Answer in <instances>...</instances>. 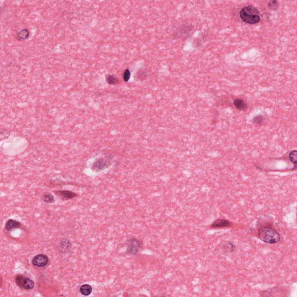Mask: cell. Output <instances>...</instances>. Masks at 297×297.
<instances>
[{
    "mask_svg": "<svg viewBox=\"0 0 297 297\" xmlns=\"http://www.w3.org/2000/svg\"><path fill=\"white\" fill-rule=\"evenodd\" d=\"M257 235L262 241L270 244L278 243L281 240L280 235L278 231L272 227L267 226L259 227L258 229Z\"/></svg>",
    "mask_w": 297,
    "mask_h": 297,
    "instance_id": "6da1fadb",
    "label": "cell"
},
{
    "mask_svg": "<svg viewBox=\"0 0 297 297\" xmlns=\"http://www.w3.org/2000/svg\"><path fill=\"white\" fill-rule=\"evenodd\" d=\"M241 19L246 23H258L261 20V14L259 10L251 5L243 8L240 11Z\"/></svg>",
    "mask_w": 297,
    "mask_h": 297,
    "instance_id": "7a4b0ae2",
    "label": "cell"
},
{
    "mask_svg": "<svg viewBox=\"0 0 297 297\" xmlns=\"http://www.w3.org/2000/svg\"><path fill=\"white\" fill-rule=\"evenodd\" d=\"M15 282L19 287L30 290L34 287V283L32 279L22 275H18L15 278Z\"/></svg>",
    "mask_w": 297,
    "mask_h": 297,
    "instance_id": "3957f363",
    "label": "cell"
},
{
    "mask_svg": "<svg viewBox=\"0 0 297 297\" xmlns=\"http://www.w3.org/2000/svg\"><path fill=\"white\" fill-rule=\"evenodd\" d=\"M111 163V159L108 157H100L93 164V170L96 171H99L100 170H104L105 168L108 167L110 165Z\"/></svg>",
    "mask_w": 297,
    "mask_h": 297,
    "instance_id": "277c9868",
    "label": "cell"
},
{
    "mask_svg": "<svg viewBox=\"0 0 297 297\" xmlns=\"http://www.w3.org/2000/svg\"><path fill=\"white\" fill-rule=\"evenodd\" d=\"M142 243L141 241L136 238L131 239L129 244L128 248V252L131 254L135 255L139 252L141 248Z\"/></svg>",
    "mask_w": 297,
    "mask_h": 297,
    "instance_id": "5b68a950",
    "label": "cell"
},
{
    "mask_svg": "<svg viewBox=\"0 0 297 297\" xmlns=\"http://www.w3.org/2000/svg\"><path fill=\"white\" fill-rule=\"evenodd\" d=\"M49 259L47 256L44 254L36 255L32 259V264L39 268L45 266L48 264Z\"/></svg>",
    "mask_w": 297,
    "mask_h": 297,
    "instance_id": "8992f818",
    "label": "cell"
},
{
    "mask_svg": "<svg viewBox=\"0 0 297 297\" xmlns=\"http://www.w3.org/2000/svg\"><path fill=\"white\" fill-rule=\"evenodd\" d=\"M231 226V222L226 219H218L215 220L211 225V228H222V227H227Z\"/></svg>",
    "mask_w": 297,
    "mask_h": 297,
    "instance_id": "52a82bcc",
    "label": "cell"
},
{
    "mask_svg": "<svg viewBox=\"0 0 297 297\" xmlns=\"http://www.w3.org/2000/svg\"><path fill=\"white\" fill-rule=\"evenodd\" d=\"M55 193L63 200H70L76 197L77 196L75 193L68 190H59L55 192Z\"/></svg>",
    "mask_w": 297,
    "mask_h": 297,
    "instance_id": "ba28073f",
    "label": "cell"
},
{
    "mask_svg": "<svg viewBox=\"0 0 297 297\" xmlns=\"http://www.w3.org/2000/svg\"><path fill=\"white\" fill-rule=\"evenodd\" d=\"M234 105L237 110L240 111H245L248 108L247 104L243 99H236L233 102Z\"/></svg>",
    "mask_w": 297,
    "mask_h": 297,
    "instance_id": "9c48e42d",
    "label": "cell"
},
{
    "mask_svg": "<svg viewBox=\"0 0 297 297\" xmlns=\"http://www.w3.org/2000/svg\"><path fill=\"white\" fill-rule=\"evenodd\" d=\"M20 226V223L19 222L16 221L14 219H10L6 223L5 229L7 231H11L15 228L19 227Z\"/></svg>",
    "mask_w": 297,
    "mask_h": 297,
    "instance_id": "30bf717a",
    "label": "cell"
},
{
    "mask_svg": "<svg viewBox=\"0 0 297 297\" xmlns=\"http://www.w3.org/2000/svg\"><path fill=\"white\" fill-rule=\"evenodd\" d=\"M92 291V287L89 284H84L80 287V292L85 296L90 295Z\"/></svg>",
    "mask_w": 297,
    "mask_h": 297,
    "instance_id": "8fae6325",
    "label": "cell"
},
{
    "mask_svg": "<svg viewBox=\"0 0 297 297\" xmlns=\"http://www.w3.org/2000/svg\"><path fill=\"white\" fill-rule=\"evenodd\" d=\"M297 153L296 150H294L289 153V156H288L289 159H290V161L294 164V168L292 169V170H296V168H297Z\"/></svg>",
    "mask_w": 297,
    "mask_h": 297,
    "instance_id": "7c38bea8",
    "label": "cell"
},
{
    "mask_svg": "<svg viewBox=\"0 0 297 297\" xmlns=\"http://www.w3.org/2000/svg\"><path fill=\"white\" fill-rule=\"evenodd\" d=\"M42 198H43V200L46 203H53L55 200H54V197L53 196H52V194L48 192H46L45 193L43 194V197H42Z\"/></svg>",
    "mask_w": 297,
    "mask_h": 297,
    "instance_id": "4fadbf2b",
    "label": "cell"
},
{
    "mask_svg": "<svg viewBox=\"0 0 297 297\" xmlns=\"http://www.w3.org/2000/svg\"><path fill=\"white\" fill-rule=\"evenodd\" d=\"M265 120V118L264 116L258 115L253 118L252 123L256 125H261L264 122Z\"/></svg>",
    "mask_w": 297,
    "mask_h": 297,
    "instance_id": "5bb4252c",
    "label": "cell"
},
{
    "mask_svg": "<svg viewBox=\"0 0 297 297\" xmlns=\"http://www.w3.org/2000/svg\"><path fill=\"white\" fill-rule=\"evenodd\" d=\"M28 36H29V32H28V30H26V29H24V30H21L18 34V37L19 40H22L26 39L28 37Z\"/></svg>",
    "mask_w": 297,
    "mask_h": 297,
    "instance_id": "9a60e30c",
    "label": "cell"
},
{
    "mask_svg": "<svg viewBox=\"0 0 297 297\" xmlns=\"http://www.w3.org/2000/svg\"><path fill=\"white\" fill-rule=\"evenodd\" d=\"M106 81L109 84H116L118 83V80L117 78L114 77L112 75H108L106 77Z\"/></svg>",
    "mask_w": 297,
    "mask_h": 297,
    "instance_id": "2e32d148",
    "label": "cell"
},
{
    "mask_svg": "<svg viewBox=\"0 0 297 297\" xmlns=\"http://www.w3.org/2000/svg\"><path fill=\"white\" fill-rule=\"evenodd\" d=\"M123 79H124V81H125V82H127L128 80H129L130 77H131V72L128 69H127L125 70L124 71V73H123Z\"/></svg>",
    "mask_w": 297,
    "mask_h": 297,
    "instance_id": "e0dca14e",
    "label": "cell"
},
{
    "mask_svg": "<svg viewBox=\"0 0 297 297\" xmlns=\"http://www.w3.org/2000/svg\"><path fill=\"white\" fill-rule=\"evenodd\" d=\"M268 6L272 10H276L278 6V2L277 1H271L268 3Z\"/></svg>",
    "mask_w": 297,
    "mask_h": 297,
    "instance_id": "ac0fdd59",
    "label": "cell"
},
{
    "mask_svg": "<svg viewBox=\"0 0 297 297\" xmlns=\"http://www.w3.org/2000/svg\"><path fill=\"white\" fill-rule=\"evenodd\" d=\"M137 74H138V76H139V78H141L142 80H145L146 78V76H147L146 72L144 71H139V73H138Z\"/></svg>",
    "mask_w": 297,
    "mask_h": 297,
    "instance_id": "d6986e66",
    "label": "cell"
}]
</instances>
